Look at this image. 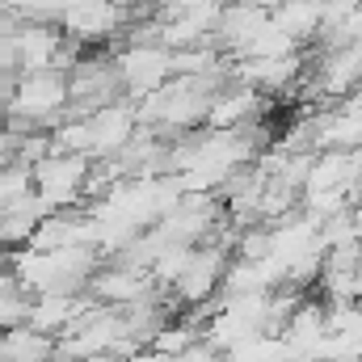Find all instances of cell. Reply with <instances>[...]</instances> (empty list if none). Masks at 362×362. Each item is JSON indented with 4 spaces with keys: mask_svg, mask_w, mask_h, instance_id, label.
I'll use <instances>...</instances> for the list:
<instances>
[{
    "mask_svg": "<svg viewBox=\"0 0 362 362\" xmlns=\"http://www.w3.org/2000/svg\"><path fill=\"white\" fill-rule=\"evenodd\" d=\"M114 68H118V81H122V93L139 97V93L160 89V81L169 76L173 59L160 51V47H127L114 55Z\"/></svg>",
    "mask_w": 362,
    "mask_h": 362,
    "instance_id": "3",
    "label": "cell"
},
{
    "mask_svg": "<svg viewBox=\"0 0 362 362\" xmlns=\"http://www.w3.org/2000/svg\"><path fill=\"white\" fill-rule=\"evenodd\" d=\"M0 358L4 362H51L55 358V337L38 333L34 325H8V329H0Z\"/></svg>",
    "mask_w": 362,
    "mask_h": 362,
    "instance_id": "5",
    "label": "cell"
},
{
    "mask_svg": "<svg viewBox=\"0 0 362 362\" xmlns=\"http://www.w3.org/2000/svg\"><path fill=\"white\" fill-rule=\"evenodd\" d=\"M89 169H93L89 156L51 148V152L30 169V177H34V194L47 202V211H72V206H81V202H85V181H89Z\"/></svg>",
    "mask_w": 362,
    "mask_h": 362,
    "instance_id": "1",
    "label": "cell"
},
{
    "mask_svg": "<svg viewBox=\"0 0 362 362\" xmlns=\"http://www.w3.org/2000/svg\"><path fill=\"white\" fill-rule=\"evenodd\" d=\"M0 362H4V358H0Z\"/></svg>",
    "mask_w": 362,
    "mask_h": 362,
    "instance_id": "7",
    "label": "cell"
},
{
    "mask_svg": "<svg viewBox=\"0 0 362 362\" xmlns=\"http://www.w3.org/2000/svg\"><path fill=\"white\" fill-rule=\"evenodd\" d=\"M85 286H89V295L97 303H110V308L135 303V299H144V295L156 291L152 274L139 270V266H127V262H118V266H110V270H93Z\"/></svg>",
    "mask_w": 362,
    "mask_h": 362,
    "instance_id": "2",
    "label": "cell"
},
{
    "mask_svg": "<svg viewBox=\"0 0 362 362\" xmlns=\"http://www.w3.org/2000/svg\"><path fill=\"white\" fill-rule=\"evenodd\" d=\"M0 257H4V245H0Z\"/></svg>",
    "mask_w": 362,
    "mask_h": 362,
    "instance_id": "6",
    "label": "cell"
},
{
    "mask_svg": "<svg viewBox=\"0 0 362 362\" xmlns=\"http://www.w3.org/2000/svg\"><path fill=\"white\" fill-rule=\"evenodd\" d=\"M42 215H47V202H42L34 189L21 194V198L8 202V206H0V245H4V249L25 245V240L34 236V228L42 223Z\"/></svg>",
    "mask_w": 362,
    "mask_h": 362,
    "instance_id": "4",
    "label": "cell"
}]
</instances>
